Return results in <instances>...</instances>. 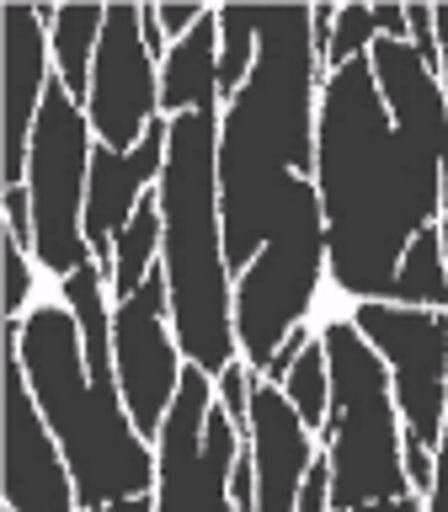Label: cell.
<instances>
[{
  "label": "cell",
  "mask_w": 448,
  "mask_h": 512,
  "mask_svg": "<svg viewBox=\"0 0 448 512\" xmlns=\"http://www.w3.org/2000/svg\"><path fill=\"white\" fill-rule=\"evenodd\" d=\"M182 112H224L219 102V6L160 59V118Z\"/></svg>",
  "instance_id": "15"
},
{
  "label": "cell",
  "mask_w": 448,
  "mask_h": 512,
  "mask_svg": "<svg viewBox=\"0 0 448 512\" xmlns=\"http://www.w3.org/2000/svg\"><path fill=\"white\" fill-rule=\"evenodd\" d=\"M326 294V219L288 224L251 256L235 278V342L256 379L299 326H315V304Z\"/></svg>",
  "instance_id": "8"
},
{
  "label": "cell",
  "mask_w": 448,
  "mask_h": 512,
  "mask_svg": "<svg viewBox=\"0 0 448 512\" xmlns=\"http://www.w3.org/2000/svg\"><path fill=\"white\" fill-rule=\"evenodd\" d=\"M390 304H406V310H443L448 315V262H443L438 224L411 240L406 262H400V272H395Z\"/></svg>",
  "instance_id": "18"
},
{
  "label": "cell",
  "mask_w": 448,
  "mask_h": 512,
  "mask_svg": "<svg viewBox=\"0 0 448 512\" xmlns=\"http://www.w3.org/2000/svg\"><path fill=\"white\" fill-rule=\"evenodd\" d=\"M43 22H48V48H54V75L86 107L91 64H96L102 27H107V6H43Z\"/></svg>",
  "instance_id": "16"
},
{
  "label": "cell",
  "mask_w": 448,
  "mask_h": 512,
  "mask_svg": "<svg viewBox=\"0 0 448 512\" xmlns=\"http://www.w3.org/2000/svg\"><path fill=\"white\" fill-rule=\"evenodd\" d=\"M432 459H448V427H443V443H438V454H432Z\"/></svg>",
  "instance_id": "28"
},
{
  "label": "cell",
  "mask_w": 448,
  "mask_h": 512,
  "mask_svg": "<svg viewBox=\"0 0 448 512\" xmlns=\"http://www.w3.org/2000/svg\"><path fill=\"white\" fill-rule=\"evenodd\" d=\"M166 171H160V272L171 299V336L203 374H224L240 358L235 342V278L224 262L219 224V112L166 118Z\"/></svg>",
  "instance_id": "4"
},
{
  "label": "cell",
  "mask_w": 448,
  "mask_h": 512,
  "mask_svg": "<svg viewBox=\"0 0 448 512\" xmlns=\"http://www.w3.org/2000/svg\"><path fill=\"white\" fill-rule=\"evenodd\" d=\"M251 384H256V374L246 368V358H235L224 374L214 379V395H219V411L230 416V422L246 432V422H251Z\"/></svg>",
  "instance_id": "22"
},
{
  "label": "cell",
  "mask_w": 448,
  "mask_h": 512,
  "mask_svg": "<svg viewBox=\"0 0 448 512\" xmlns=\"http://www.w3.org/2000/svg\"><path fill=\"white\" fill-rule=\"evenodd\" d=\"M86 512H155V496H134V502H112V507H86Z\"/></svg>",
  "instance_id": "26"
},
{
  "label": "cell",
  "mask_w": 448,
  "mask_h": 512,
  "mask_svg": "<svg viewBox=\"0 0 448 512\" xmlns=\"http://www.w3.org/2000/svg\"><path fill=\"white\" fill-rule=\"evenodd\" d=\"M0 491H6V512H86L11 342L6 379H0Z\"/></svg>",
  "instance_id": "11"
},
{
  "label": "cell",
  "mask_w": 448,
  "mask_h": 512,
  "mask_svg": "<svg viewBox=\"0 0 448 512\" xmlns=\"http://www.w3.org/2000/svg\"><path fill=\"white\" fill-rule=\"evenodd\" d=\"M203 16H208V6H198V0H192V6H155V22L166 32V43H182Z\"/></svg>",
  "instance_id": "24"
},
{
  "label": "cell",
  "mask_w": 448,
  "mask_h": 512,
  "mask_svg": "<svg viewBox=\"0 0 448 512\" xmlns=\"http://www.w3.org/2000/svg\"><path fill=\"white\" fill-rule=\"evenodd\" d=\"M166 134H171V123L155 118L150 134L123 155L107 150V144H96L91 187H86V246H91V262L102 272H112V240L128 230L134 208L160 187V171H166Z\"/></svg>",
  "instance_id": "13"
},
{
  "label": "cell",
  "mask_w": 448,
  "mask_h": 512,
  "mask_svg": "<svg viewBox=\"0 0 448 512\" xmlns=\"http://www.w3.org/2000/svg\"><path fill=\"white\" fill-rule=\"evenodd\" d=\"M438 240H443V262H448V208L438 214Z\"/></svg>",
  "instance_id": "27"
},
{
  "label": "cell",
  "mask_w": 448,
  "mask_h": 512,
  "mask_svg": "<svg viewBox=\"0 0 448 512\" xmlns=\"http://www.w3.org/2000/svg\"><path fill=\"white\" fill-rule=\"evenodd\" d=\"M6 235L32 251V198L27 187H6Z\"/></svg>",
  "instance_id": "23"
},
{
  "label": "cell",
  "mask_w": 448,
  "mask_h": 512,
  "mask_svg": "<svg viewBox=\"0 0 448 512\" xmlns=\"http://www.w3.org/2000/svg\"><path fill=\"white\" fill-rule=\"evenodd\" d=\"M315 6H256V64L219 112V224L230 278L278 230L320 219L315 128L326 59L315 54Z\"/></svg>",
  "instance_id": "2"
},
{
  "label": "cell",
  "mask_w": 448,
  "mask_h": 512,
  "mask_svg": "<svg viewBox=\"0 0 448 512\" xmlns=\"http://www.w3.org/2000/svg\"><path fill=\"white\" fill-rule=\"evenodd\" d=\"M256 64V6H219V102H235Z\"/></svg>",
  "instance_id": "20"
},
{
  "label": "cell",
  "mask_w": 448,
  "mask_h": 512,
  "mask_svg": "<svg viewBox=\"0 0 448 512\" xmlns=\"http://www.w3.org/2000/svg\"><path fill=\"white\" fill-rule=\"evenodd\" d=\"M315 187L326 219V288L347 304H390L411 240L443 214V171L390 123L374 64L352 59L320 86Z\"/></svg>",
  "instance_id": "1"
},
{
  "label": "cell",
  "mask_w": 448,
  "mask_h": 512,
  "mask_svg": "<svg viewBox=\"0 0 448 512\" xmlns=\"http://www.w3.org/2000/svg\"><path fill=\"white\" fill-rule=\"evenodd\" d=\"M0 256H6V326H16V320H27V310L38 304V288H32V251L16 246L6 235Z\"/></svg>",
  "instance_id": "21"
},
{
  "label": "cell",
  "mask_w": 448,
  "mask_h": 512,
  "mask_svg": "<svg viewBox=\"0 0 448 512\" xmlns=\"http://www.w3.org/2000/svg\"><path fill=\"white\" fill-rule=\"evenodd\" d=\"M368 64H374V80H379L384 107H390V123L438 160L443 208H448V96L438 86V70L422 64V54H416L406 38H379L368 48Z\"/></svg>",
  "instance_id": "14"
},
{
  "label": "cell",
  "mask_w": 448,
  "mask_h": 512,
  "mask_svg": "<svg viewBox=\"0 0 448 512\" xmlns=\"http://www.w3.org/2000/svg\"><path fill=\"white\" fill-rule=\"evenodd\" d=\"M347 320L379 352L384 374H390L406 475H411V491L427 496L432 454H438L448 427V315L406 310V304H352Z\"/></svg>",
  "instance_id": "6"
},
{
  "label": "cell",
  "mask_w": 448,
  "mask_h": 512,
  "mask_svg": "<svg viewBox=\"0 0 448 512\" xmlns=\"http://www.w3.org/2000/svg\"><path fill=\"white\" fill-rule=\"evenodd\" d=\"M91 155H96V134H91L86 107L54 75V86L43 96V112H38V128H32L22 187L32 198V262L59 283L75 278L91 262V246H86Z\"/></svg>",
  "instance_id": "7"
},
{
  "label": "cell",
  "mask_w": 448,
  "mask_h": 512,
  "mask_svg": "<svg viewBox=\"0 0 448 512\" xmlns=\"http://www.w3.org/2000/svg\"><path fill=\"white\" fill-rule=\"evenodd\" d=\"M86 118L96 144L107 150H134L160 118V59L144 43L139 6H107L102 48L91 64V91H86Z\"/></svg>",
  "instance_id": "10"
},
{
  "label": "cell",
  "mask_w": 448,
  "mask_h": 512,
  "mask_svg": "<svg viewBox=\"0 0 448 512\" xmlns=\"http://www.w3.org/2000/svg\"><path fill=\"white\" fill-rule=\"evenodd\" d=\"M278 390H283L288 406H294L299 422L320 438V432H326V411H331V368H326V347H320V336L299 352V363L288 368V379L278 384Z\"/></svg>",
  "instance_id": "19"
},
{
  "label": "cell",
  "mask_w": 448,
  "mask_h": 512,
  "mask_svg": "<svg viewBox=\"0 0 448 512\" xmlns=\"http://www.w3.org/2000/svg\"><path fill=\"white\" fill-rule=\"evenodd\" d=\"M160 235H166V219H160V198L150 192L134 219H128V230L112 240V272H107V288H112V304L139 294L144 283H150V272L160 267Z\"/></svg>",
  "instance_id": "17"
},
{
  "label": "cell",
  "mask_w": 448,
  "mask_h": 512,
  "mask_svg": "<svg viewBox=\"0 0 448 512\" xmlns=\"http://www.w3.org/2000/svg\"><path fill=\"white\" fill-rule=\"evenodd\" d=\"M112 363H118L123 406L134 416L139 438L155 443L187 374V358L171 336V299H166V272L160 267L150 272V283L139 294L112 304Z\"/></svg>",
  "instance_id": "9"
},
{
  "label": "cell",
  "mask_w": 448,
  "mask_h": 512,
  "mask_svg": "<svg viewBox=\"0 0 448 512\" xmlns=\"http://www.w3.org/2000/svg\"><path fill=\"white\" fill-rule=\"evenodd\" d=\"M6 342L22 358L27 390L54 432L75 475L80 507H112L155 496V443L139 438L123 406L112 358H86V336L64 299H38L27 320L6 326Z\"/></svg>",
  "instance_id": "3"
},
{
  "label": "cell",
  "mask_w": 448,
  "mask_h": 512,
  "mask_svg": "<svg viewBox=\"0 0 448 512\" xmlns=\"http://www.w3.org/2000/svg\"><path fill=\"white\" fill-rule=\"evenodd\" d=\"M0 27H6V80H0V176L6 187L27 182V150H32V128H38L43 96L54 86V48H48V22L43 6H6L0 11Z\"/></svg>",
  "instance_id": "12"
},
{
  "label": "cell",
  "mask_w": 448,
  "mask_h": 512,
  "mask_svg": "<svg viewBox=\"0 0 448 512\" xmlns=\"http://www.w3.org/2000/svg\"><path fill=\"white\" fill-rule=\"evenodd\" d=\"M320 347L331 368V411L320 432V454L331 464V512H358L374 502H406V448H400V411L390 395L379 352L342 315L320 320Z\"/></svg>",
  "instance_id": "5"
},
{
  "label": "cell",
  "mask_w": 448,
  "mask_h": 512,
  "mask_svg": "<svg viewBox=\"0 0 448 512\" xmlns=\"http://www.w3.org/2000/svg\"><path fill=\"white\" fill-rule=\"evenodd\" d=\"M432 32H438V86L448 96V6H432Z\"/></svg>",
  "instance_id": "25"
}]
</instances>
